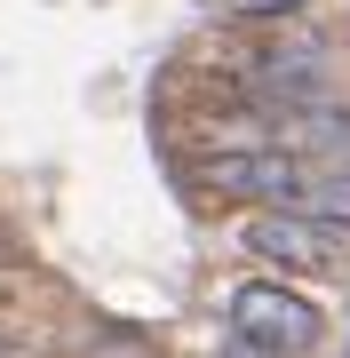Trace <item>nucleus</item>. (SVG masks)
<instances>
[{
	"label": "nucleus",
	"mask_w": 350,
	"mask_h": 358,
	"mask_svg": "<svg viewBox=\"0 0 350 358\" xmlns=\"http://www.w3.org/2000/svg\"><path fill=\"white\" fill-rule=\"evenodd\" d=\"M231 358H279V350H255V343H239V350H231Z\"/></svg>",
	"instance_id": "obj_5"
},
{
	"label": "nucleus",
	"mask_w": 350,
	"mask_h": 358,
	"mask_svg": "<svg viewBox=\"0 0 350 358\" xmlns=\"http://www.w3.org/2000/svg\"><path fill=\"white\" fill-rule=\"evenodd\" d=\"M279 207H295V215H319V223H342L350 231V167H295V183L279 192Z\"/></svg>",
	"instance_id": "obj_3"
},
{
	"label": "nucleus",
	"mask_w": 350,
	"mask_h": 358,
	"mask_svg": "<svg viewBox=\"0 0 350 358\" xmlns=\"http://www.w3.org/2000/svg\"><path fill=\"white\" fill-rule=\"evenodd\" d=\"M311 8V0H223V16H239V24H271V16H295Z\"/></svg>",
	"instance_id": "obj_4"
},
{
	"label": "nucleus",
	"mask_w": 350,
	"mask_h": 358,
	"mask_svg": "<svg viewBox=\"0 0 350 358\" xmlns=\"http://www.w3.org/2000/svg\"><path fill=\"white\" fill-rule=\"evenodd\" d=\"M231 334L239 343H255V350H279V358H295V350H311L326 319L311 310V294H295L286 279H247L231 294Z\"/></svg>",
	"instance_id": "obj_1"
},
{
	"label": "nucleus",
	"mask_w": 350,
	"mask_h": 358,
	"mask_svg": "<svg viewBox=\"0 0 350 358\" xmlns=\"http://www.w3.org/2000/svg\"><path fill=\"white\" fill-rule=\"evenodd\" d=\"M247 255H263V263H279V271H335L342 223L295 215V207H263V215H247Z\"/></svg>",
	"instance_id": "obj_2"
}]
</instances>
